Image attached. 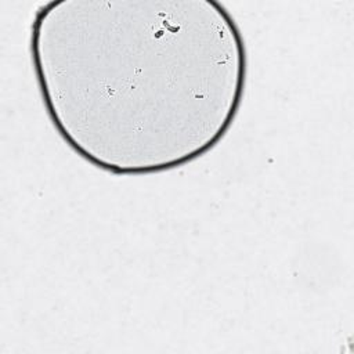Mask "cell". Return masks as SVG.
<instances>
[{"label":"cell","mask_w":354,"mask_h":354,"mask_svg":"<svg viewBox=\"0 0 354 354\" xmlns=\"http://www.w3.org/2000/svg\"><path fill=\"white\" fill-rule=\"evenodd\" d=\"M73 29L43 6L30 57L46 112L80 158L113 174L189 163L227 134L242 104L246 50L214 1H88Z\"/></svg>","instance_id":"6da1fadb"}]
</instances>
